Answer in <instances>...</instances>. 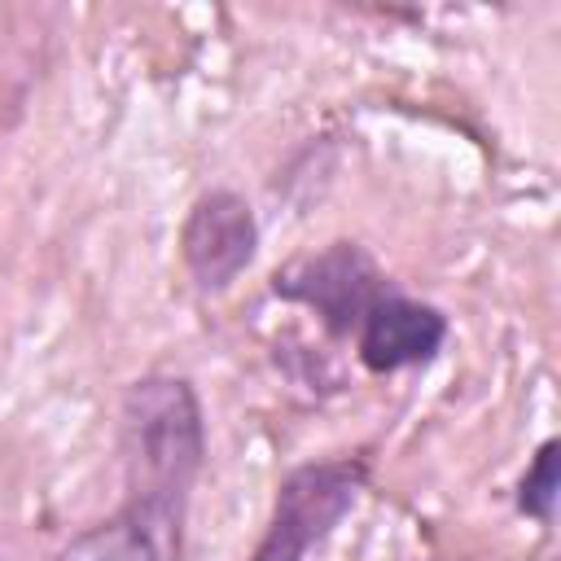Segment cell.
Segmentation results:
<instances>
[{
  "mask_svg": "<svg viewBox=\"0 0 561 561\" xmlns=\"http://www.w3.org/2000/svg\"><path fill=\"white\" fill-rule=\"evenodd\" d=\"M359 359L368 373H394V368H412L438 355V346L447 342V320L443 311L412 302L403 294H386L359 324Z\"/></svg>",
  "mask_w": 561,
  "mask_h": 561,
  "instance_id": "8992f818",
  "label": "cell"
},
{
  "mask_svg": "<svg viewBox=\"0 0 561 561\" xmlns=\"http://www.w3.org/2000/svg\"><path fill=\"white\" fill-rule=\"evenodd\" d=\"M561 443L548 438L535 456V465L526 469L522 486H517V508L535 522H552V508H557V491H561Z\"/></svg>",
  "mask_w": 561,
  "mask_h": 561,
  "instance_id": "52a82bcc",
  "label": "cell"
},
{
  "mask_svg": "<svg viewBox=\"0 0 561 561\" xmlns=\"http://www.w3.org/2000/svg\"><path fill=\"white\" fill-rule=\"evenodd\" d=\"M206 460V421L184 377H140L123 394V482L127 500L188 508Z\"/></svg>",
  "mask_w": 561,
  "mask_h": 561,
  "instance_id": "6da1fadb",
  "label": "cell"
},
{
  "mask_svg": "<svg viewBox=\"0 0 561 561\" xmlns=\"http://www.w3.org/2000/svg\"><path fill=\"white\" fill-rule=\"evenodd\" d=\"M184 513L175 504L123 500V508L75 535L57 561H180Z\"/></svg>",
  "mask_w": 561,
  "mask_h": 561,
  "instance_id": "5b68a950",
  "label": "cell"
},
{
  "mask_svg": "<svg viewBox=\"0 0 561 561\" xmlns=\"http://www.w3.org/2000/svg\"><path fill=\"white\" fill-rule=\"evenodd\" d=\"M364 460H320L285 473L276 491L272 522L250 561H302L355 504L364 491Z\"/></svg>",
  "mask_w": 561,
  "mask_h": 561,
  "instance_id": "7a4b0ae2",
  "label": "cell"
},
{
  "mask_svg": "<svg viewBox=\"0 0 561 561\" xmlns=\"http://www.w3.org/2000/svg\"><path fill=\"white\" fill-rule=\"evenodd\" d=\"M259 245V228H254V210L241 193L232 188H210L193 202L184 232H180V254L188 276L197 280V289L219 294L228 289L254 259Z\"/></svg>",
  "mask_w": 561,
  "mask_h": 561,
  "instance_id": "277c9868",
  "label": "cell"
},
{
  "mask_svg": "<svg viewBox=\"0 0 561 561\" xmlns=\"http://www.w3.org/2000/svg\"><path fill=\"white\" fill-rule=\"evenodd\" d=\"M272 289L289 302L311 307L329 333H359L364 316L390 294L381 267L359 241H333L320 254H302L272 276Z\"/></svg>",
  "mask_w": 561,
  "mask_h": 561,
  "instance_id": "3957f363",
  "label": "cell"
}]
</instances>
